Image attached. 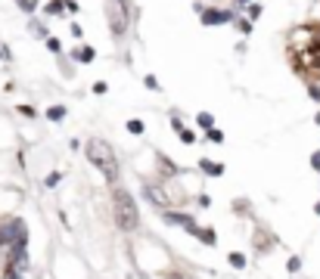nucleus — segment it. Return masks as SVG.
<instances>
[{
  "mask_svg": "<svg viewBox=\"0 0 320 279\" xmlns=\"http://www.w3.org/2000/svg\"><path fill=\"white\" fill-rule=\"evenodd\" d=\"M112 205H115V220H118V226H122V230H137L140 211H137V202L131 198V192L115 189V192H112Z\"/></svg>",
  "mask_w": 320,
  "mask_h": 279,
  "instance_id": "obj_1",
  "label": "nucleus"
},
{
  "mask_svg": "<svg viewBox=\"0 0 320 279\" xmlns=\"http://www.w3.org/2000/svg\"><path fill=\"white\" fill-rule=\"evenodd\" d=\"M87 158L106 174V180H115V177H118V165H115V155H112V146H109V143L90 140V143H87Z\"/></svg>",
  "mask_w": 320,
  "mask_h": 279,
  "instance_id": "obj_2",
  "label": "nucleus"
},
{
  "mask_svg": "<svg viewBox=\"0 0 320 279\" xmlns=\"http://www.w3.org/2000/svg\"><path fill=\"white\" fill-rule=\"evenodd\" d=\"M106 19H109V28L115 34H125L128 31V4L125 0H106Z\"/></svg>",
  "mask_w": 320,
  "mask_h": 279,
  "instance_id": "obj_3",
  "label": "nucleus"
},
{
  "mask_svg": "<svg viewBox=\"0 0 320 279\" xmlns=\"http://www.w3.org/2000/svg\"><path fill=\"white\" fill-rule=\"evenodd\" d=\"M165 223H171V226H184L190 236H199V226H196V220L190 217V214H177V211H165V217H162Z\"/></svg>",
  "mask_w": 320,
  "mask_h": 279,
  "instance_id": "obj_4",
  "label": "nucleus"
},
{
  "mask_svg": "<svg viewBox=\"0 0 320 279\" xmlns=\"http://www.w3.org/2000/svg\"><path fill=\"white\" fill-rule=\"evenodd\" d=\"M236 16L230 10H202V25H224V22H233Z\"/></svg>",
  "mask_w": 320,
  "mask_h": 279,
  "instance_id": "obj_5",
  "label": "nucleus"
},
{
  "mask_svg": "<svg viewBox=\"0 0 320 279\" xmlns=\"http://www.w3.org/2000/svg\"><path fill=\"white\" fill-rule=\"evenodd\" d=\"M146 198L152 205H168V195H165L162 186H146Z\"/></svg>",
  "mask_w": 320,
  "mask_h": 279,
  "instance_id": "obj_6",
  "label": "nucleus"
},
{
  "mask_svg": "<svg viewBox=\"0 0 320 279\" xmlns=\"http://www.w3.org/2000/svg\"><path fill=\"white\" fill-rule=\"evenodd\" d=\"M199 171H202V174H209V177H221V174H224V165H218V162H209V158H202V162H199Z\"/></svg>",
  "mask_w": 320,
  "mask_h": 279,
  "instance_id": "obj_7",
  "label": "nucleus"
},
{
  "mask_svg": "<svg viewBox=\"0 0 320 279\" xmlns=\"http://www.w3.org/2000/svg\"><path fill=\"white\" fill-rule=\"evenodd\" d=\"M196 124L202 128V131H209V128H215V115H209V112H199L196 115Z\"/></svg>",
  "mask_w": 320,
  "mask_h": 279,
  "instance_id": "obj_8",
  "label": "nucleus"
},
{
  "mask_svg": "<svg viewBox=\"0 0 320 279\" xmlns=\"http://www.w3.org/2000/svg\"><path fill=\"white\" fill-rule=\"evenodd\" d=\"M62 10H65V0H50V4L44 7V13H47V16H59Z\"/></svg>",
  "mask_w": 320,
  "mask_h": 279,
  "instance_id": "obj_9",
  "label": "nucleus"
},
{
  "mask_svg": "<svg viewBox=\"0 0 320 279\" xmlns=\"http://www.w3.org/2000/svg\"><path fill=\"white\" fill-rule=\"evenodd\" d=\"M72 56H75L78 62H94V50H90V47H78Z\"/></svg>",
  "mask_w": 320,
  "mask_h": 279,
  "instance_id": "obj_10",
  "label": "nucleus"
},
{
  "mask_svg": "<svg viewBox=\"0 0 320 279\" xmlns=\"http://www.w3.org/2000/svg\"><path fill=\"white\" fill-rule=\"evenodd\" d=\"M47 118H50V121H62V118H65V106H50Z\"/></svg>",
  "mask_w": 320,
  "mask_h": 279,
  "instance_id": "obj_11",
  "label": "nucleus"
},
{
  "mask_svg": "<svg viewBox=\"0 0 320 279\" xmlns=\"http://www.w3.org/2000/svg\"><path fill=\"white\" fill-rule=\"evenodd\" d=\"M196 239H199V242H205V245H215V239H218V236H215V230H199Z\"/></svg>",
  "mask_w": 320,
  "mask_h": 279,
  "instance_id": "obj_12",
  "label": "nucleus"
},
{
  "mask_svg": "<svg viewBox=\"0 0 320 279\" xmlns=\"http://www.w3.org/2000/svg\"><path fill=\"white\" fill-rule=\"evenodd\" d=\"M230 264H233L236 270H239V267H246V255H243V251H233V255H230Z\"/></svg>",
  "mask_w": 320,
  "mask_h": 279,
  "instance_id": "obj_13",
  "label": "nucleus"
},
{
  "mask_svg": "<svg viewBox=\"0 0 320 279\" xmlns=\"http://www.w3.org/2000/svg\"><path fill=\"white\" fill-rule=\"evenodd\" d=\"M16 4H19L25 13H34V10H37V0H16Z\"/></svg>",
  "mask_w": 320,
  "mask_h": 279,
  "instance_id": "obj_14",
  "label": "nucleus"
},
{
  "mask_svg": "<svg viewBox=\"0 0 320 279\" xmlns=\"http://www.w3.org/2000/svg\"><path fill=\"white\" fill-rule=\"evenodd\" d=\"M158 165H162V171H165V174H174V171H177V168H174V165L168 162L165 155H158Z\"/></svg>",
  "mask_w": 320,
  "mask_h": 279,
  "instance_id": "obj_15",
  "label": "nucleus"
},
{
  "mask_svg": "<svg viewBox=\"0 0 320 279\" xmlns=\"http://www.w3.org/2000/svg\"><path fill=\"white\" fill-rule=\"evenodd\" d=\"M205 134H209V140H212V143H224V134H221L218 128H209Z\"/></svg>",
  "mask_w": 320,
  "mask_h": 279,
  "instance_id": "obj_16",
  "label": "nucleus"
},
{
  "mask_svg": "<svg viewBox=\"0 0 320 279\" xmlns=\"http://www.w3.org/2000/svg\"><path fill=\"white\" fill-rule=\"evenodd\" d=\"M128 131L131 134H143V121H137V118H134V121H128Z\"/></svg>",
  "mask_w": 320,
  "mask_h": 279,
  "instance_id": "obj_17",
  "label": "nucleus"
},
{
  "mask_svg": "<svg viewBox=\"0 0 320 279\" xmlns=\"http://www.w3.org/2000/svg\"><path fill=\"white\" fill-rule=\"evenodd\" d=\"M47 50H50V53H59V50H62L56 37H47Z\"/></svg>",
  "mask_w": 320,
  "mask_h": 279,
  "instance_id": "obj_18",
  "label": "nucleus"
},
{
  "mask_svg": "<svg viewBox=\"0 0 320 279\" xmlns=\"http://www.w3.org/2000/svg\"><path fill=\"white\" fill-rule=\"evenodd\" d=\"M180 140H184V143H196V134H193V131H187V128H184V131H180Z\"/></svg>",
  "mask_w": 320,
  "mask_h": 279,
  "instance_id": "obj_19",
  "label": "nucleus"
},
{
  "mask_svg": "<svg viewBox=\"0 0 320 279\" xmlns=\"http://www.w3.org/2000/svg\"><path fill=\"white\" fill-rule=\"evenodd\" d=\"M143 84H146L149 90H158V81H155V78H152V74H146V78H143Z\"/></svg>",
  "mask_w": 320,
  "mask_h": 279,
  "instance_id": "obj_20",
  "label": "nucleus"
},
{
  "mask_svg": "<svg viewBox=\"0 0 320 279\" xmlns=\"http://www.w3.org/2000/svg\"><path fill=\"white\" fill-rule=\"evenodd\" d=\"M171 128H174V131H177V134H180V131H184V121H180V115H171Z\"/></svg>",
  "mask_w": 320,
  "mask_h": 279,
  "instance_id": "obj_21",
  "label": "nucleus"
},
{
  "mask_svg": "<svg viewBox=\"0 0 320 279\" xmlns=\"http://www.w3.org/2000/svg\"><path fill=\"white\" fill-rule=\"evenodd\" d=\"M302 270V261L299 258H289V273H299Z\"/></svg>",
  "mask_w": 320,
  "mask_h": 279,
  "instance_id": "obj_22",
  "label": "nucleus"
},
{
  "mask_svg": "<svg viewBox=\"0 0 320 279\" xmlns=\"http://www.w3.org/2000/svg\"><path fill=\"white\" fill-rule=\"evenodd\" d=\"M258 16H261V7H258V4H252V7H249V19H258Z\"/></svg>",
  "mask_w": 320,
  "mask_h": 279,
  "instance_id": "obj_23",
  "label": "nucleus"
},
{
  "mask_svg": "<svg viewBox=\"0 0 320 279\" xmlns=\"http://www.w3.org/2000/svg\"><path fill=\"white\" fill-rule=\"evenodd\" d=\"M44 183H47V186H56V183H59V174H47V180H44Z\"/></svg>",
  "mask_w": 320,
  "mask_h": 279,
  "instance_id": "obj_24",
  "label": "nucleus"
},
{
  "mask_svg": "<svg viewBox=\"0 0 320 279\" xmlns=\"http://www.w3.org/2000/svg\"><path fill=\"white\" fill-rule=\"evenodd\" d=\"M311 165H314V168H317V171H320V149H317V152H314V155H311Z\"/></svg>",
  "mask_w": 320,
  "mask_h": 279,
  "instance_id": "obj_25",
  "label": "nucleus"
},
{
  "mask_svg": "<svg viewBox=\"0 0 320 279\" xmlns=\"http://www.w3.org/2000/svg\"><path fill=\"white\" fill-rule=\"evenodd\" d=\"M19 112H22V115H28V118H34V109H31V106H19Z\"/></svg>",
  "mask_w": 320,
  "mask_h": 279,
  "instance_id": "obj_26",
  "label": "nucleus"
},
{
  "mask_svg": "<svg viewBox=\"0 0 320 279\" xmlns=\"http://www.w3.org/2000/svg\"><path fill=\"white\" fill-rule=\"evenodd\" d=\"M311 99H317V103H320V87H317V84H311Z\"/></svg>",
  "mask_w": 320,
  "mask_h": 279,
  "instance_id": "obj_27",
  "label": "nucleus"
},
{
  "mask_svg": "<svg viewBox=\"0 0 320 279\" xmlns=\"http://www.w3.org/2000/svg\"><path fill=\"white\" fill-rule=\"evenodd\" d=\"M314 211H317V217H320V202H317V205H314Z\"/></svg>",
  "mask_w": 320,
  "mask_h": 279,
  "instance_id": "obj_28",
  "label": "nucleus"
},
{
  "mask_svg": "<svg viewBox=\"0 0 320 279\" xmlns=\"http://www.w3.org/2000/svg\"><path fill=\"white\" fill-rule=\"evenodd\" d=\"M314 121H317V124H320V112H317V115H314Z\"/></svg>",
  "mask_w": 320,
  "mask_h": 279,
  "instance_id": "obj_29",
  "label": "nucleus"
}]
</instances>
